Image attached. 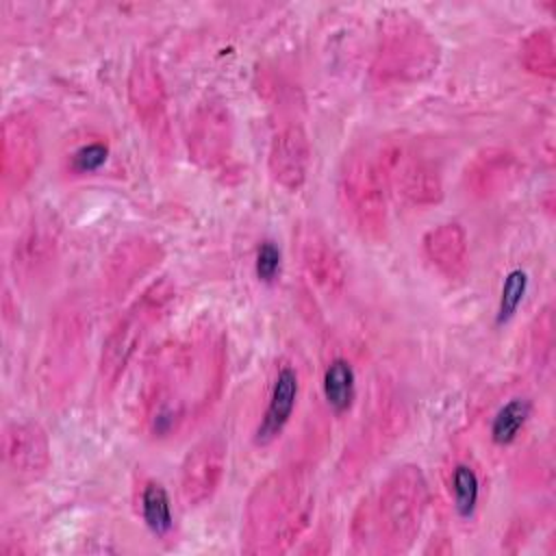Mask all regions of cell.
Returning a JSON list of instances; mask_svg holds the SVG:
<instances>
[{
	"instance_id": "2",
	"label": "cell",
	"mask_w": 556,
	"mask_h": 556,
	"mask_svg": "<svg viewBox=\"0 0 556 556\" xmlns=\"http://www.w3.org/2000/svg\"><path fill=\"white\" fill-rule=\"evenodd\" d=\"M313 513L311 478L302 467L267 473L250 493L243 510L241 547L248 554L287 552Z\"/></svg>"
},
{
	"instance_id": "19",
	"label": "cell",
	"mask_w": 556,
	"mask_h": 556,
	"mask_svg": "<svg viewBox=\"0 0 556 556\" xmlns=\"http://www.w3.org/2000/svg\"><path fill=\"white\" fill-rule=\"evenodd\" d=\"M56 226L50 217H33L15 243V271L26 278L39 276L54 258Z\"/></svg>"
},
{
	"instance_id": "27",
	"label": "cell",
	"mask_w": 556,
	"mask_h": 556,
	"mask_svg": "<svg viewBox=\"0 0 556 556\" xmlns=\"http://www.w3.org/2000/svg\"><path fill=\"white\" fill-rule=\"evenodd\" d=\"M278 271H280V250L271 241L261 243L256 252V276L263 282H271L278 276Z\"/></svg>"
},
{
	"instance_id": "6",
	"label": "cell",
	"mask_w": 556,
	"mask_h": 556,
	"mask_svg": "<svg viewBox=\"0 0 556 556\" xmlns=\"http://www.w3.org/2000/svg\"><path fill=\"white\" fill-rule=\"evenodd\" d=\"M176 300V287L167 278L152 282L139 300L117 319L102 343L98 376L100 382L111 389L126 371L130 358L135 356L139 343L143 341L148 328L159 321L172 308Z\"/></svg>"
},
{
	"instance_id": "25",
	"label": "cell",
	"mask_w": 556,
	"mask_h": 556,
	"mask_svg": "<svg viewBox=\"0 0 556 556\" xmlns=\"http://www.w3.org/2000/svg\"><path fill=\"white\" fill-rule=\"evenodd\" d=\"M523 291H526V274H523L521 269L510 271V274L506 276V282H504V289H502L500 315H497L500 321H506V319L517 311V306L521 304Z\"/></svg>"
},
{
	"instance_id": "22",
	"label": "cell",
	"mask_w": 556,
	"mask_h": 556,
	"mask_svg": "<svg viewBox=\"0 0 556 556\" xmlns=\"http://www.w3.org/2000/svg\"><path fill=\"white\" fill-rule=\"evenodd\" d=\"M141 515L146 526L154 534H167L172 530V508L167 491L159 482H148L141 491Z\"/></svg>"
},
{
	"instance_id": "11",
	"label": "cell",
	"mask_w": 556,
	"mask_h": 556,
	"mask_svg": "<svg viewBox=\"0 0 556 556\" xmlns=\"http://www.w3.org/2000/svg\"><path fill=\"white\" fill-rule=\"evenodd\" d=\"M226 471V443L219 437L198 441L180 465V493L189 506H200L217 491Z\"/></svg>"
},
{
	"instance_id": "5",
	"label": "cell",
	"mask_w": 556,
	"mask_h": 556,
	"mask_svg": "<svg viewBox=\"0 0 556 556\" xmlns=\"http://www.w3.org/2000/svg\"><path fill=\"white\" fill-rule=\"evenodd\" d=\"M428 508V482L417 465L395 469L382 484L374 521L378 526L380 549L406 552L419 530Z\"/></svg>"
},
{
	"instance_id": "15",
	"label": "cell",
	"mask_w": 556,
	"mask_h": 556,
	"mask_svg": "<svg viewBox=\"0 0 556 556\" xmlns=\"http://www.w3.org/2000/svg\"><path fill=\"white\" fill-rule=\"evenodd\" d=\"M2 456L17 476L39 478L50 465L48 434L39 424L13 421L2 434Z\"/></svg>"
},
{
	"instance_id": "16",
	"label": "cell",
	"mask_w": 556,
	"mask_h": 556,
	"mask_svg": "<svg viewBox=\"0 0 556 556\" xmlns=\"http://www.w3.org/2000/svg\"><path fill=\"white\" fill-rule=\"evenodd\" d=\"M519 176V163L515 154L502 148H482L467 163L463 182L476 198H491L508 189Z\"/></svg>"
},
{
	"instance_id": "20",
	"label": "cell",
	"mask_w": 556,
	"mask_h": 556,
	"mask_svg": "<svg viewBox=\"0 0 556 556\" xmlns=\"http://www.w3.org/2000/svg\"><path fill=\"white\" fill-rule=\"evenodd\" d=\"M521 65L541 78H552L556 72V41L554 33L549 28H536L532 30L523 41L519 50Z\"/></svg>"
},
{
	"instance_id": "13",
	"label": "cell",
	"mask_w": 556,
	"mask_h": 556,
	"mask_svg": "<svg viewBox=\"0 0 556 556\" xmlns=\"http://www.w3.org/2000/svg\"><path fill=\"white\" fill-rule=\"evenodd\" d=\"M163 258L159 241L148 237H128L115 245L104 265L106 291L113 298L124 295L139 278H143Z\"/></svg>"
},
{
	"instance_id": "23",
	"label": "cell",
	"mask_w": 556,
	"mask_h": 556,
	"mask_svg": "<svg viewBox=\"0 0 556 556\" xmlns=\"http://www.w3.org/2000/svg\"><path fill=\"white\" fill-rule=\"evenodd\" d=\"M528 415H530V402H528V400L515 397V400H510L508 404H504V406L497 410V415H495V419H493V424H491V437H493V441H495L497 445L510 443V441L519 434V430L523 428Z\"/></svg>"
},
{
	"instance_id": "3",
	"label": "cell",
	"mask_w": 556,
	"mask_h": 556,
	"mask_svg": "<svg viewBox=\"0 0 556 556\" xmlns=\"http://www.w3.org/2000/svg\"><path fill=\"white\" fill-rule=\"evenodd\" d=\"M384 17L371 61V78L380 85L421 83L439 65L437 37L404 11Z\"/></svg>"
},
{
	"instance_id": "9",
	"label": "cell",
	"mask_w": 556,
	"mask_h": 556,
	"mask_svg": "<svg viewBox=\"0 0 556 556\" xmlns=\"http://www.w3.org/2000/svg\"><path fill=\"white\" fill-rule=\"evenodd\" d=\"M41 159L39 132L24 113H11L2 122L0 132V187L2 193H15L37 172Z\"/></svg>"
},
{
	"instance_id": "26",
	"label": "cell",
	"mask_w": 556,
	"mask_h": 556,
	"mask_svg": "<svg viewBox=\"0 0 556 556\" xmlns=\"http://www.w3.org/2000/svg\"><path fill=\"white\" fill-rule=\"evenodd\" d=\"M106 154H109L106 143H102V141L85 143V146H80V148L72 154V169H74L76 174H91V172H96L100 165H104Z\"/></svg>"
},
{
	"instance_id": "18",
	"label": "cell",
	"mask_w": 556,
	"mask_h": 556,
	"mask_svg": "<svg viewBox=\"0 0 556 556\" xmlns=\"http://www.w3.org/2000/svg\"><path fill=\"white\" fill-rule=\"evenodd\" d=\"M298 391H300V382H298L295 369L289 365H282L274 378L267 408L254 432L256 445H269L274 439L280 437V432L289 424L291 413L295 408Z\"/></svg>"
},
{
	"instance_id": "1",
	"label": "cell",
	"mask_w": 556,
	"mask_h": 556,
	"mask_svg": "<svg viewBox=\"0 0 556 556\" xmlns=\"http://www.w3.org/2000/svg\"><path fill=\"white\" fill-rule=\"evenodd\" d=\"M224 380V339L193 330L154 352L143 380L146 428L154 439L176 437L215 402Z\"/></svg>"
},
{
	"instance_id": "7",
	"label": "cell",
	"mask_w": 556,
	"mask_h": 556,
	"mask_svg": "<svg viewBox=\"0 0 556 556\" xmlns=\"http://www.w3.org/2000/svg\"><path fill=\"white\" fill-rule=\"evenodd\" d=\"M378 163L391 185L406 202L432 206L443 198V182L437 165L404 141H384L376 150Z\"/></svg>"
},
{
	"instance_id": "24",
	"label": "cell",
	"mask_w": 556,
	"mask_h": 556,
	"mask_svg": "<svg viewBox=\"0 0 556 556\" xmlns=\"http://www.w3.org/2000/svg\"><path fill=\"white\" fill-rule=\"evenodd\" d=\"M454 506L460 517H469L478 504V476L469 465H456L452 476Z\"/></svg>"
},
{
	"instance_id": "17",
	"label": "cell",
	"mask_w": 556,
	"mask_h": 556,
	"mask_svg": "<svg viewBox=\"0 0 556 556\" xmlns=\"http://www.w3.org/2000/svg\"><path fill=\"white\" fill-rule=\"evenodd\" d=\"M424 254L432 267L450 280L465 276L467 271V235L460 224L445 222L426 232Z\"/></svg>"
},
{
	"instance_id": "8",
	"label": "cell",
	"mask_w": 556,
	"mask_h": 556,
	"mask_svg": "<svg viewBox=\"0 0 556 556\" xmlns=\"http://www.w3.org/2000/svg\"><path fill=\"white\" fill-rule=\"evenodd\" d=\"M232 143L235 122L230 109L219 98L202 100L189 117V159L202 169H215L230 156Z\"/></svg>"
},
{
	"instance_id": "14",
	"label": "cell",
	"mask_w": 556,
	"mask_h": 556,
	"mask_svg": "<svg viewBox=\"0 0 556 556\" xmlns=\"http://www.w3.org/2000/svg\"><path fill=\"white\" fill-rule=\"evenodd\" d=\"M267 167L271 178L287 191H298L308 176L311 141L300 124L282 126L269 146Z\"/></svg>"
},
{
	"instance_id": "12",
	"label": "cell",
	"mask_w": 556,
	"mask_h": 556,
	"mask_svg": "<svg viewBox=\"0 0 556 556\" xmlns=\"http://www.w3.org/2000/svg\"><path fill=\"white\" fill-rule=\"evenodd\" d=\"M128 102L141 124L150 130H156L165 124V106L167 91L165 80L161 76L159 63L148 52H141L132 59L126 80Z\"/></svg>"
},
{
	"instance_id": "21",
	"label": "cell",
	"mask_w": 556,
	"mask_h": 556,
	"mask_svg": "<svg viewBox=\"0 0 556 556\" xmlns=\"http://www.w3.org/2000/svg\"><path fill=\"white\" fill-rule=\"evenodd\" d=\"M324 395L334 413H345L354 400V369L345 358H334L324 371Z\"/></svg>"
},
{
	"instance_id": "4",
	"label": "cell",
	"mask_w": 556,
	"mask_h": 556,
	"mask_svg": "<svg viewBox=\"0 0 556 556\" xmlns=\"http://www.w3.org/2000/svg\"><path fill=\"white\" fill-rule=\"evenodd\" d=\"M387 187L376 150L356 146L343 156L337 180L339 202L352 226L371 241L387 235Z\"/></svg>"
},
{
	"instance_id": "10",
	"label": "cell",
	"mask_w": 556,
	"mask_h": 556,
	"mask_svg": "<svg viewBox=\"0 0 556 556\" xmlns=\"http://www.w3.org/2000/svg\"><path fill=\"white\" fill-rule=\"evenodd\" d=\"M293 250L300 265L326 295H339L345 287V263L332 239L313 222H302L293 230Z\"/></svg>"
}]
</instances>
